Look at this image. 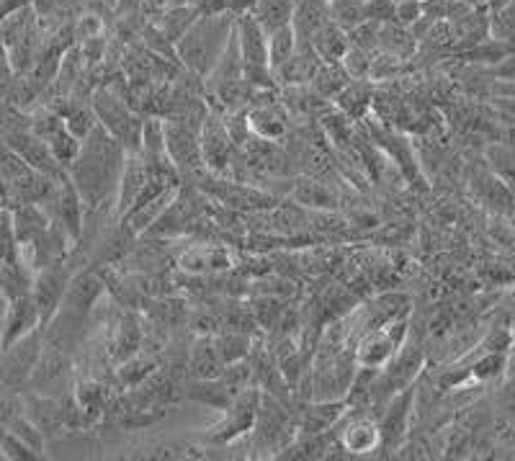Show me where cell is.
I'll use <instances>...</instances> for the list:
<instances>
[{"label": "cell", "mask_w": 515, "mask_h": 461, "mask_svg": "<svg viewBox=\"0 0 515 461\" xmlns=\"http://www.w3.org/2000/svg\"><path fill=\"white\" fill-rule=\"evenodd\" d=\"M129 152L101 124L80 142L78 155L67 165V181L78 191L83 207H101L119 191Z\"/></svg>", "instance_id": "6da1fadb"}, {"label": "cell", "mask_w": 515, "mask_h": 461, "mask_svg": "<svg viewBox=\"0 0 515 461\" xmlns=\"http://www.w3.org/2000/svg\"><path fill=\"white\" fill-rule=\"evenodd\" d=\"M235 21L232 13H204L196 19V24L178 39V55L183 65L199 78L212 73L219 57L225 55L227 44L235 37Z\"/></svg>", "instance_id": "7a4b0ae2"}, {"label": "cell", "mask_w": 515, "mask_h": 461, "mask_svg": "<svg viewBox=\"0 0 515 461\" xmlns=\"http://www.w3.org/2000/svg\"><path fill=\"white\" fill-rule=\"evenodd\" d=\"M91 109L93 114H96V122L101 124L116 142H122V147L129 155H137V152H140L142 122L124 98H119L114 91H109V88H101V91L93 93Z\"/></svg>", "instance_id": "3957f363"}, {"label": "cell", "mask_w": 515, "mask_h": 461, "mask_svg": "<svg viewBox=\"0 0 515 461\" xmlns=\"http://www.w3.org/2000/svg\"><path fill=\"white\" fill-rule=\"evenodd\" d=\"M263 392L255 387L240 389L235 397H232L230 405L225 407V418L222 423H217L214 428H209V436L217 443H230L237 436L253 431L255 418H258V407H261Z\"/></svg>", "instance_id": "277c9868"}, {"label": "cell", "mask_w": 515, "mask_h": 461, "mask_svg": "<svg viewBox=\"0 0 515 461\" xmlns=\"http://www.w3.org/2000/svg\"><path fill=\"white\" fill-rule=\"evenodd\" d=\"M70 279H73V271L67 268V263H55V266H44L39 271H34L29 294L37 302L42 325H47L55 317V312L60 310Z\"/></svg>", "instance_id": "5b68a950"}, {"label": "cell", "mask_w": 515, "mask_h": 461, "mask_svg": "<svg viewBox=\"0 0 515 461\" xmlns=\"http://www.w3.org/2000/svg\"><path fill=\"white\" fill-rule=\"evenodd\" d=\"M3 140L8 142V147H11V150L16 152L26 165H29V168L39 170V173L55 178V181H65L67 178L65 165L55 158V152L49 150V145L39 137V134L31 132V127L8 134V137H3Z\"/></svg>", "instance_id": "8992f818"}, {"label": "cell", "mask_w": 515, "mask_h": 461, "mask_svg": "<svg viewBox=\"0 0 515 461\" xmlns=\"http://www.w3.org/2000/svg\"><path fill=\"white\" fill-rule=\"evenodd\" d=\"M31 132L39 134L49 145V150L55 152V158L62 165H70L80 150V140L70 132L67 122L62 119L60 111L55 109H39L37 114H31Z\"/></svg>", "instance_id": "52a82bcc"}, {"label": "cell", "mask_w": 515, "mask_h": 461, "mask_svg": "<svg viewBox=\"0 0 515 461\" xmlns=\"http://www.w3.org/2000/svg\"><path fill=\"white\" fill-rule=\"evenodd\" d=\"M407 333V325L405 320H397L387 328H371L369 333L361 338L356 348V358L358 364L366 366V369H379L394 356V351L402 346V340H405Z\"/></svg>", "instance_id": "ba28073f"}, {"label": "cell", "mask_w": 515, "mask_h": 461, "mask_svg": "<svg viewBox=\"0 0 515 461\" xmlns=\"http://www.w3.org/2000/svg\"><path fill=\"white\" fill-rule=\"evenodd\" d=\"M163 132H165V147H168V155L176 165V170L181 173H196V170L204 165L201 160V145H199V132L191 129L188 124L176 122H163Z\"/></svg>", "instance_id": "9c48e42d"}, {"label": "cell", "mask_w": 515, "mask_h": 461, "mask_svg": "<svg viewBox=\"0 0 515 461\" xmlns=\"http://www.w3.org/2000/svg\"><path fill=\"white\" fill-rule=\"evenodd\" d=\"M39 328H42V317H39L37 302L31 299V294L13 297L8 302L6 317L0 322V351L11 348L13 343H19L21 338H26Z\"/></svg>", "instance_id": "30bf717a"}, {"label": "cell", "mask_w": 515, "mask_h": 461, "mask_svg": "<svg viewBox=\"0 0 515 461\" xmlns=\"http://www.w3.org/2000/svg\"><path fill=\"white\" fill-rule=\"evenodd\" d=\"M42 207L47 209L49 219L57 222L60 227H65L70 235L78 240L80 232H83V201H80L78 191L70 181H57L52 194L42 201Z\"/></svg>", "instance_id": "8fae6325"}, {"label": "cell", "mask_w": 515, "mask_h": 461, "mask_svg": "<svg viewBox=\"0 0 515 461\" xmlns=\"http://www.w3.org/2000/svg\"><path fill=\"white\" fill-rule=\"evenodd\" d=\"M232 134L227 129V122L217 119L214 114H206L204 124L199 129L201 160L214 173H225L232 160Z\"/></svg>", "instance_id": "7c38bea8"}, {"label": "cell", "mask_w": 515, "mask_h": 461, "mask_svg": "<svg viewBox=\"0 0 515 461\" xmlns=\"http://www.w3.org/2000/svg\"><path fill=\"white\" fill-rule=\"evenodd\" d=\"M101 294H103V281L98 279L96 273L80 271L78 276H73L70 284H67V292L60 304V310L70 312V315L75 317H83L85 320L88 312H91V307H96Z\"/></svg>", "instance_id": "4fadbf2b"}, {"label": "cell", "mask_w": 515, "mask_h": 461, "mask_svg": "<svg viewBox=\"0 0 515 461\" xmlns=\"http://www.w3.org/2000/svg\"><path fill=\"white\" fill-rule=\"evenodd\" d=\"M338 443L351 454H369V451L382 446V436H379V425L371 418H351L340 428Z\"/></svg>", "instance_id": "5bb4252c"}, {"label": "cell", "mask_w": 515, "mask_h": 461, "mask_svg": "<svg viewBox=\"0 0 515 461\" xmlns=\"http://www.w3.org/2000/svg\"><path fill=\"white\" fill-rule=\"evenodd\" d=\"M13 212V237L19 248H26L49 227V214L42 204H16Z\"/></svg>", "instance_id": "9a60e30c"}, {"label": "cell", "mask_w": 515, "mask_h": 461, "mask_svg": "<svg viewBox=\"0 0 515 461\" xmlns=\"http://www.w3.org/2000/svg\"><path fill=\"white\" fill-rule=\"evenodd\" d=\"M412 405V389L400 392L387 405L382 415V423H379V436H382V446H397V443L405 438V425H407V413H410Z\"/></svg>", "instance_id": "2e32d148"}, {"label": "cell", "mask_w": 515, "mask_h": 461, "mask_svg": "<svg viewBox=\"0 0 515 461\" xmlns=\"http://www.w3.org/2000/svg\"><path fill=\"white\" fill-rule=\"evenodd\" d=\"M248 127L253 129L261 140H279L281 134L286 132V119H284V111H281L279 104H273V101H261L258 96V104L250 109L248 114Z\"/></svg>", "instance_id": "e0dca14e"}, {"label": "cell", "mask_w": 515, "mask_h": 461, "mask_svg": "<svg viewBox=\"0 0 515 461\" xmlns=\"http://www.w3.org/2000/svg\"><path fill=\"white\" fill-rule=\"evenodd\" d=\"M178 263L191 273H212L230 266L232 255L230 250L219 248V245H194L178 258Z\"/></svg>", "instance_id": "ac0fdd59"}, {"label": "cell", "mask_w": 515, "mask_h": 461, "mask_svg": "<svg viewBox=\"0 0 515 461\" xmlns=\"http://www.w3.org/2000/svg\"><path fill=\"white\" fill-rule=\"evenodd\" d=\"M309 42H312L322 62H340L348 52V31L340 29L335 21H325Z\"/></svg>", "instance_id": "d6986e66"}, {"label": "cell", "mask_w": 515, "mask_h": 461, "mask_svg": "<svg viewBox=\"0 0 515 461\" xmlns=\"http://www.w3.org/2000/svg\"><path fill=\"white\" fill-rule=\"evenodd\" d=\"M294 0H255V6L248 13H253V19L261 24L266 34H273L281 26L291 24L294 19Z\"/></svg>", "instance_id": "ffe728a7"}, {"label": "cell", "mask_w": 515, "mask_h": 461, "mask_svg": "<svg viewBox=\"0 0 515 461\" xmlns=\"http://www.w3.org/2000/svg\"><path fill=\"white\" fill-rule=\"evenodd\" d=\"M325 21H330L328 11V0H302V6L294 8V19H291V26H294V34L297 39H312L317 29H320Z\"/></svg>", "instance_id": "44dd1931"}, {"label": "cell", "mask_w": 515, "mask_h": 461, "mask_svg": "<svg viewBox=\"0 0 515 461\" xmlns=\"http://www.w3.org/2000/svg\"><path fill=\"white\" fill-rule=\"evenodd\" d=\"M335 101H338L340 111H346L351 119H358V116H364L366 111H369L371 101H374V88H371L369 83H364V78L351 80V83L335 96Z\"/></svg>", "instance_id": "7402d4cb"}, {"label": "cell", "mask_w": 515, "mask_h": 461, "mask_svg": "<svg viewBox=\"0 0 515 461\" xmlns=\"http://www.w3.org/2000/svg\"><path fill=\"white\" fill-rule=\"evenodd\" d=\"M188 366L194 371V377L217 379L222 374V369H225V361H222V356H219L217 346H214L212 340L201 338L194 346V351H191V364Z\"/></svg>", "instance_id": "603a6c76"}, {"label": "cell", "mask_w": 515, "mask_h": 461, "mask_svg": "<svg viewBox=\"0 0 515 461\" xmlns=\"http://www.w3.org/2000/svg\"><path fill=\"white\" fill-rule=\"evenodd\" d=\"M348 83H351V75L346 73L343 62H322L312 78V88L320 98H335Z\"/></svg>", "instance_id": "cb8c5ba5"}, {"label": "cell", "mask_w": 515, "mask_h": 461, "mask_svg": "<svg viewBox=\"0 0 515 461\" xmlns=\"http://www.w3.org/2000/svg\"><path fill=\"white\" fill-rule=\"evenodd\" d=\"M140 325H137V317L132 315H122L119 325H116V333H114V343H111V351H114L116 361H129L132 356H137L140 351Z\"/></svg>", "instance_id": "d4e9b609"}, {"label": "cell", "mask_w": 515, "mask_h": 461, "mask_svg": "<svg viewBox=\"0 0 515 461\" xmlns=\"http://www.w3.org/2000/svg\"><path fill=\"white\" fill-rule=\"evenodd\" d=\"M330 21L346 31H356L366 24V0H330L328 3Z\"/></svg>", "instance_id": "484cf974"}, {"label": "cell", "mask_w": 515, "mask_h": 461, "mask_svg": "<svg viewBox=\"0 0 515 461\" xmlns=\"http://www.w3.org/2000/svg\"><path fill=\"white\" fill-rule=\"evenodd\" d=\"M294 49H297V34H294V26L291 24L268 34V65H271L273 73L289 60Z\"/></svg>", "instance_id": "4316f807"}, {"label": "cell", "mask_w": 515, "mask_h": 461, "mask_svg": "<svg viewBox=\"0 0 515 461\" xmlns=\"http://www.w3.org/2000/svg\"><path fill=\"white\" fill-rule=\"evenodd\" d=\"M201 13L196 11L194 6H183V8H173L170 13H165L163 24H160V34H163L168 42H178V39L186 34L191 26L196 24Z\"/></svg>", "instance_id": "83f0119b"}, {"label": "cell", "mask_w": 515, "mask_h": 461, "mask_svg": "<svg viewBox=\"0 0 515 461\" xmlns=\"http://www.w3.org/2000/svg\"><path fill=\"white\" fill-rule=\"evenodd\" d=\"M214 346H217L222 361H225V364H232V361H240V358L248 356L250 340L240 333H225L214 340Z\"/></svg>", "instance_id": "f1b7e54d"}, {"label": "cell", "mask_w": 515, "mask_h": 461, "mask_svg": "<svg viewBox=\"0 0 515 461\" xmlns=\"http://www.w3.org/2000/svg\"><path fill=\"white\" fill-rule=\"evenodd\" d=\"M505 369H508V356H505V353L485 351V356L474 361L472 377L479 379V382H485V379L500 377Z\"/></svg>", "instance_id": "f546056e"}, {"label": "cell", "mask_w": 515, "mask_h": 461, "mask_svg": "<svg viewBox=\"0 0 515 461\" xmlns=\"http://www.w3.org/2000/svg\"><path fill=\"white\" fill-rule=\"evenodd\" d=\"M490 158L500 181H503L510 191H515V150H510V147L505 145H495L490 147Z\"/></svg>", "instance_id": "4dcf8cb0"}, {"label": "cell", "mask_w": 515, "mask_h": 461, "mask_svg": "<svg viewBox=\"0 0 515 461\" xmlns=\"http://www.w3.org/2000/svg\"><path fill=\"white\" fill-rule=\"evenodd\" d=\"M297 199L302 201V204H307V207H322V209H328L335 204L333 194H330L320 181H299Z\"/></svg>", "instance_id": "1f68e13d"}, {"label": "cell", "mask_w": 515, "mask_h": 461, "mask_svg": "<svg viewBox=\"0 0 515 461\" xmlns=\"http://www.w3.org/2000/svg\"><path fill=\"white\" fill-rule=\"evenodd\" d=\"M16 78H19V75H16V70H13L11 57H8L3 42H0V101L11 96L13 85H16Z\"/></svg>", "instance_id": "d6a6232c"}, {"label": "cell", "mask_w": 515, "mask_h": 461, "mask_svg": "<svg viewBox=\"0 0 515 461\" xmlns=\"http://www.w3.org/2000/svg\"><path fill=\"white\" fill-rule=\"evenodd\" d=\"M253 6L255 0H227V8H230L232 13H237V16H240V13H248Z\"/></svg>", "instance_id": "836d02e7"}, {"label": "cell", "mask_w": 515, "mask_h": 461, "mask_svg": "<svg viewBox=\"0 0 515 461\" xmlns=\"http://www.w3.org/2000/svg\"><path fill=\"white\" fill-rule=\"evenodd\" d=\"M8 302H11V299H8V297H6V292H3V289H0V322H3V317H6Z\"/></svg>", "instance_id": "e575fe53"}, {"label": "cell", "mask_w": 515, "mask_h": 461, "mask_svg": "<svg viewBox=\"0 0 515 461\" xmlns=\"http://www.w3.org/2000/svg\"><path fill=\"white\" fill-rule=\"evenodd\" d=\"M510 369L515 371V346H513V358H510Z\"/></svg>", "instance_id": "d590c367"}, {"label": "cell", "mask_w": 515, "mask_h": 461, "mask_svg": "<svg viewBox=\"0 0 515 461\" xmlns=\"http://www.w3.org/2000/svg\"><path fill=\"white\" fill-rule=\"evenodd\" d=\"M510 333H513V338H515V317H513V322H510Z\"/></svg>", "instance_id": "8d00e7d4"}]
</instances>
